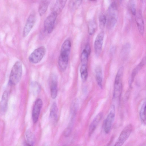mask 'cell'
I'll list each match as a JSON object with an SVG mask.
<instances>
[{
	"label": "cell",
	"instance_id": "5b68a950",
	"mask_svg": "<svg viewBox=\"0 0 146 146\" xmlns=\"http://www.w3.org/2000/svg\"><path fill=\"white\" fill-rule=\"evenodd\" d=\"M46 51V48L44 46H40L35 49L29 57V62L34 64L39 63L45 55Z\"/></svg>",
	"mask_w": 146,
	"mask_h": 146
},
{
	"label": "cell",
	"instance_id": "ba28073f",
	"mask_svg": "<svg viewBox=\"0 0 146 146\" xmlns=\"http://www.w3.org/2000/svg\"><path fill=\"white\" fill-rule=\"evenodd\" d=\"M115 116V107L112 105L110 112L108 115L105 121L104 131L106 133H109L111 130L112 124Z\"/></svg>",
	"mask_w": 146,
	"mask_h": 146
},
{
	"label": "cell",
	"instance_id": "83f0119b",
	"mask_svg": "<svg viewBox=\"0 0 146 146\" xmlns=\"http://www.w3.org/2000/svg\"><path fill=\"white\" fill-rule=\"evenodd\" d=\"M129 7L132 14L135 15L136 14V10L135 3L134 0H130L129 2Z\"/></svg>",
	"mask_w": 146,
	"mask_h": 146
},
{
	"label": "cell",
	"instance_id": "7c38bea8",
	"mask_svg": "<svg viewBox=\"0 0 146 146\" xmlns=\"http://www.w3.org/2000/svg\"><path fill=\"white\" fill-rule=\"evenodd\" d=\"M135 21L139 32L143 35L144 33V25L141 12L139 10L136 14Z\"/></svg>",
	"mask_w": 146,
	"mask_h": 146
},
{
	"label": "cell",
	"instance_id": "9c48e42d",
	"mask_svg": "<svg viewBox=\"0 0 146 146\" xmlns=\"http://www.w3.org/2000/svg\"><path fill=\"white\" fill-rule=\"evenodd\" d=\"M36 19L35 15L34 13L29 16L23 30V36L24 37L27 36L30 33L35 24Z\"/></svg>",
	"mask_w": 146,
	"mask_h": 146
},
{
	"label": "cell",
	"instance_id": "2e32d148",
	"mask_svg": "<svg viewBox=\"0 0 146 146\" xmlns=\"http://www.w3.org/2000/svg\"><path fill=\"white\" fill-rule=\"evenodd\" d=\"M8 100V93L7 91L3 93L0 104V110L2 114L6 111L7 106Z\"/></svg>",
	"mask_w": 146,
	"mask_h": 146
},
{
	"label": "cell",
	"instance_id": "4fadbf2b",
	"mask_svg": "<svg viewBox=\"0 0 146 146\" xmlns=\"http://www.w3.org/2000/svg\"><path fill=\"white\" fill-rule=\"evenodd\" d=\"M103 113L100 112L97 114L91 123L89 129V135L90 136L94 132L98 125L101 120Z\"/></svg>",
	"mask_w": 146,
	"mask_h": 146
},
{
	"label": "cell",
	"instance_id": "9a60e30c",
	"mask_svg": "<svg viewBox=\"0 0 146 146\" xmlns=\"http://www.w3.org/2000/svg\"><path fill=\"white\" fill-rule=\"evenodd\" d=\"M90 52V46L89 44H87L86 45L81 54V61L82 64L87 65Z\"/></svg>",
	"mask_w": 146,
	"mask_h": 146
},
{
	"label": "cell",
	"instance_id": "d6986e66",
	"mask_svg": "<svg viewBox=\"0 0 146 146\" xmlns=\"http://www.w3.org/2000/svg\"><path fill=\"white\" fill-rule=\"evenodd\" d=\"M49 5L47 0H42L40 1L38 8V12L40 16L43 15L46 13Z\"/></svg>",
	"mask_w": 146,
	"mask_h": 146
},
{
	"label": "cell",
	"instance_id": "52a82bcc",
	"mask_svg": "<svg viewBox=\"0 0 146 146\" xmlns=\"http://www.w3.org/2000/svg\"><path fill=\"white\" fill-rule=\"evenodd\" d=\"M132 131V126L131 124H129L125 126L121 132L114 145H122L128 138Z\"/></svg>",
	"mask_w": 146,
	"mask_h": 146
},
{
	"label": "cell",
	"instance_id": "5bb4252c",
	"mask_svg": "<svg viewBox=\"0 0 146 146\" xmlns=\"http://www.w3.org/2000/svg\"><path fill=\"white\" fill-rule=\"evenodd\" d=\"M50 89L51 97L54 99L56 97L58 92L57 78L55 75H53L52 77Z\"/></svg>",
	"mask_w": 146,
	"mask_h": 146
},
{
	"label": "cell",
	"instance_id": "7402d4cb",
	"mask_svg": "<svg viewBox=\"0 0 146 146\" xmlns=\"http://www.w3.org/2000/svg\"><path fill=\"white\" fill-rule=\"evenodd\" d=\"M82 0H70L68 6L70 10L72 11L76 10L80 5Z\"/></svg>",
	"mask_w": 146,
	"mask_h": 146
},
{
	"label": "cell",
	"instance_id": "cb8c5ba5",
	"mask_svg": "<svg viewBox=\"0 0 146 146\" xmlns=\"http://www.w3.org/2000/svg\"><path fill=\"white\" fill-rule=\"evenodd\" d=\"M80 70L82 80L83 82H85L88 76L87 65L82 64L80 67Z\"/></svg>",
	"mask_w": 146,
	"mask_h": 146
},
{
	"label": "cell",
	"instance_id": "484cf974",
	"mask_svg": "<svg viewBox=\"0 0 146 146\" xmlns=\"http://www.w3.org/2000/svg\"><path fill=\"white\" fill-rule=\"evenodd\" d=\"M146 102H143L141 107L140 113L139 116L141 120L142 123L144 124H146Z\"/></svg>",
	"mask_w": 146,
	"mask_h": 146
},
{
	"label": "cell",
	"instance_id": "ac0fdd59",
	"mask_svg": "<svg viewBox=\"0 0 146 146\" xmlns=\"http://www.w3.org/2000/svg\"><path fill=\"white\" fill-rule=\"evenodd\" d=\"M145 56L143 58L140 63L133 70L131 76L130 84H131L133 81L135 76L145 64Z\"/></svg>",
	"mask_w": 146,
	"mask_h": 146
},
{
	"label": "cell",
	"instance_id": "f1b7e54d",
	"mask_svg": "<svg viewBox=\"0 0 146 146\" xmlns=\"http://www.w3.org/2000/svg\"><path fill=\"white\" fill-rule=\"evenodd\" d=\"M130 49V45L128 44H125L123 47L122 51H121V54L122 56H126V55L128 53Z\"/></svg>",
	"mask_w": 146,
	"mask_h": 146
},
{
	"label": "cell",
	"instance_id": "30bf717a",
	"mask_svg": "<svg viewBox=\"0 0 146 146\" xmlns=\"http://www.w3.org/2000/svg\"><path fill=\"white\" fill-rule=\"evenodd\" d=\"M104 36V32L102 31L96 37L94 43V48L95 54L97 56L100 55L102 51Z\"/></svg>",
	"mask_w": 146,
	"mask_h": 146
},
{
	"label": "cell",
	"instance_id": "603a6c76",
	"mask_svg": "<svg viewBox=\"0 0 146 146\" xmlns=\"http://www.w3.org/2000/svg\"><path fill=\"white\" fill-rule=\"evenodd\" d=\"M88 31L89 35H92L95 33L97 28V24L94 19L90 21L88 24Z\"/></svg>",
	"mask_w": 146,
	"mask_h": 146
},
{
	"label": "cell",
	"instance_id": "8fae6325",
	"mask_svg": "<svg viewBox=\"0 0 146 146\" xmlns=\"http://www.w3.org/2000/svg\"><path fill=\"white\" fill-rule=\"evenodd\" d=\"M42 105V102L41 99H38L35 101L32 111V118L34 123L38 120Z\"/></svg>",
	"mask_w": 146,
	"mask_h": 146
},
{
	"label": "cell",
	"instance_id": "f546056e",
	"mask_svg": "<svg viewBox=\"0 0 146 146\" xmlns=\"http://www.w3.org/2000/svg\"><path fill=\"white\" fill-rule=\"evenodd\" d=\"M70 129H67L64 132V135L65 136H68L70 133Z\"/></svg>",
	"mask_w": 146,
	"mask_h": 146
},
{
	"label": "cell",
	"instance_id": "277c9868",
	"mask_svg": "<svg viewBox=\"0 0 146 146\" xmlns=\"http://www.w3.org/2000/svg\"><path fill=\"white\" fill-rule=\"evenodd\" d=\"M124 68L121 67L118 70L115 77L114 84L113 96L115 98L119 97L122 88V78Z\"/></svg>",
	"mask_w": 146,
	"mask_h": 146
},
{
	"label": "cell",
	"instance_id": "4316f807",
	"mask_svg": "<svg viewBox=\"0 0 146 146\" xmlns=\"http://www.w3.org/2000/svg\"><path fill=\"white\" fill-rule=\"evenodd\" d=\"M99 26L101 29L104 28L107 21L106 16L103 14H100L99 17Z\"/></svg>",
	"mask_w": 146,
	"mask_h": 146
},
{
	"label": "cell",
	"instance_id": "d4e9b609",
	"mask_svg": "<svg viewBox=\"0 0 146 146\" xmlns=\"http://www.w3.org/2000/svg\"><path fill=\"white\" fill-rule=\"evenodd\" d=\"M26 137L28 145H33L35 142V138L34 135L30 130L26 132Z\"/></svg>",
	"mask_w": 146,
	"mask_h": 146
},
{
	"label": "cell",
	"instance_id": "4dcf8cb0",
	"mask_svg": "<svg viewBox=\"0 0 146 146\" xmlns=\"http://www.w3.org/2000/svg\"><path fill=\"white\" fill-rule=\"evenodd\" d=\"M90 0L91 1H95L97 0Z\"/></svg>",
	"mask_w": 146,
	"mask_h": 146
},
{
	"label": "cell",
	"instance_id": "e0dca14e",
	"mask_svg": "<svg viewBox=\"0 0 146 146\" xmlns=\"http://www.w3.org/2000/svg\"><path fill=\"white\" fill-rule=\"evenodd\" d=\"M67 0H56L52 9V11L56 13L58 15L62 10Z\"/></svg>",
	"mask_w": 146,
	"mask_h": 146
},
{
	"label": "cell",
	"instance_id": "3957f363",
	"mask_svg": "<svg viewBox=\"0 0 146 146\" xmlns=\"http://www.w3.org/2000/svg\"><path fill=\"white\" fill-rule=\"evenodd\" d=\"M118 12L116 3H112L110 5L107 11V27L109 29L115 26L117 22Z\"/></svg>",
	"mask_w": 146,
	"mask_h": 146
},
{
	"label": "cell",
	"instance_id": "44dd1931",
	"mask_svg": "<svg viewBox=\"0 0 146 146\" xmlns=\"http://www.w3.org/2000/svg\"><path fill=\"white\" fill-rule=\"evenodd\" d=\"M58 109L55 103L52 104L50 109V116L51 119L53 121H56L58 118Z\"/></svg>",
	"mask_w": 146,
	"mask_h": 146
},
{
	"label": "cell",
	"instance_id": "ffe728a7",
	"mask_svg": "<svg viewBox=\"0 0 146 146\" xmlns=\"http://www.w3.org/2000/svg\"><path fill=\"white\" fill-rule=\"evenodd\" d=\"M96 76L97 82L99 86L101 88L102 87L103 79L102 73V69L99 66H98L95 69Z\"/></svg>",
	"mask_w": 146,
	"mask_h": 146
},
{
	"label": "cell",
	"instance_id": "7a4b0ae2",
	"mask_svg": "<svg viewBox=\"0 0 146 146\" xmlns=\"http://www.w3.org/2000/svg\"><path fill=\"white\" fill-rule=\"evenodd\" d=\"M22 73V65L19 61L16 62L13 65L10 74L9 82L11 85L17 84L20 81Z\"/></svg>",
	"mask_w": 146,
	"mask_h": 146
},
{
	"label": "cell",
	"instance_id": "6da1fadb",
	"mask_svg": "<svg viewBox=\"0 0 146 146\" xmlns=\"http://www.w3.org/2000/svg\"><path fill=\"white\" fill-rule=\"evenodd\" d=\"M71 47V42L68 38L66 39L62 45L58 59L59 68L62 71H64L67 68Z\"/></svg>",
	"mask_w": 146,
	"mask_h": 146
},
{
	"label": "cell",
	"instance_id": "8992f818",
	"mask_svg": "<svg viewBox=\"0 0 146 146\" xmlns=\"http://www.w3.org/2000/svg\"><path fill=\"white\" fill-rule=\"evenodd\" d=\"M58 15L56 13L52 11L44 20V30L47 33H51L53 31Z\"/></svg>",
	"mask_w": 146,
	"mask_h": 146
}]
</instances>
